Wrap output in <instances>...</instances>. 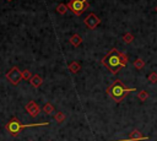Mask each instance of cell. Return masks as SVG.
Returning <instances> with one entry per match:
<instances>
[{
  "mask_svg": "<svg viewBox=\"0 0 157 141\" xmlns=\"http://www.w3.org/2000/svg\"><path fill=\"white\" fill-rule=\"evenodd\" d=\"M47 125H49L48 121H45V123H36V124H22L16 116H12V118L9 120V123L6 124V131H7L12 137H16V136H18V135L22 132V130H23L25 128L47 126Z\"/></svg>",
  "mask_w": 157,
  "mask_h": 141,
  "instance_id": "3957f363",
  "label": "cell"
},
{
  "mask_svg": "<svg viewBox=\"0 0 157 141\" xmlns=\"http://www.w3.org/2000/svg\"><path fill=\"white\" fill-rule=\"evenodd\" d=\"M88 6H90L88 0H70L67 2V9L75 15L83 13V11H86Z\"/></svg>",
  "mask_w": 157,
  "mask_h": 141,
  "instance_id": "277c9868",
  "label": "cell"
},
{
  "mask_svg": "<svg viewBox=\"0 0 157 141\" xmlns=\"http://www.w3.org/2000/svg\"><path fill=\"white\" fill-rule=\"evenodd\" d=\"M148 137L147 136H144L141 131H139L137 129L132 130L130 134H129V140L130 141H137V140H147Z\"/></svg>",
  "mask_w": 157,
  "mask_h": 141,
  "instance_id": "ba28073f",
  "label": "cell"
},
{
  "mask_svg": "<svg viewBox=\"0 0 157 141\" xmlns=\"http://www.w3.org/2000/svg\"><path fill=\"white\" fill-rule=\"evenodd\" d=\"M134 40V36H132V33H125L124 36H123V42L124 43H131Z\"/></svg>",
  "mask_w": 157,
  "mask_h": 141,
  "instance_id": "e0dca14e",
  "label": "cell"
},
{
  "mask_svg": "<svg viewBox=\"0 0 157 141\" xmlns=\"http://www.w3.org/2000/svg\"><path fill=\"white\" fill-rule=\"evenodd\" d=\"M25 109H26V112L31 115V116H33V118H36L38 114H39V112H40V108H39V105L34 102V101H29L27 104H26V107H25Z\"/></svg>",
  "mask_w": 157,
  "mask_h": 141,
  "instance_id": "52a82bcc",
  "label": "cell"
},
{
  "mask_svg": "<svg viewBox=\"0 0 157 141\" xmlns=\"http://www.w3.org/2000/svg\"><path fill=\"white\" fill-rule=\"evenodd\" d=\"M156 11H157V6H156Z\"/></svg>",
  "mask_w": 157,
  "mask_h": 141,
  "instance_id": "ffe728a7",
  "label": "cell"
},
{
  "mask_svg": "<svg viewBox=\"0 0 157 141\" xmlns=\"http://www.w3.org/2000/svg\"><path fill=\"white\" fill-rule=\"evenodd\" d=\"M134 91H136V88H129V87H126L124 83H123V81H120V80H115L108 88H107V94L114 101V102H117V103H120L130 92H134Z\"/></svg>",
  "mask_w": 157,
  "mask_h": 141,
  "instance_id": "7a4b0ae2",
  "label": "cell"
},
{
  "mask_svg": "<svg viewBox=\"0 0 157 141\" xmlns=\"http://www.w3.org/2000/svg\"><path fill=\"white\" fill-rule=\"evenodd\" d=\"M55 10H56V12H58V13H60V15H65V13H66V11L69 10V9H67V4H63V2H61V4H59V5L56 6V9H55Z\"/></svg>",
  "mask_w": 157,
  "mask_h": 141,
  "instance_id": "7c38bea8",
  "label": "cell"
},
{
  "mask_svg": "<svg viewBox=\"0 0 157 141\" xmlns=\"http://www.w3.org/2000/svg\"><path fill=\"white\" fill-rule=\"evenodd\" d=\"M69 42H70L71 45H74V47H78V45H81V43H82V37H81L80 34L75 33V34L71 36V38L69 39Z\"/></svg>",
  "mask_w": 157,
  "mask_h": 141,
  "instance_id": "30bf717a",
  "label": "cell"
},
{
  "mask_svg": "<svg viewBox=\"0 0 157 141\" xmlns=\"http://www.w3.org/2000/svg\"><path fill=\"white\" fill-rule=\"evenodd\" d=\"M32 76H33V74H31L29 70H23V71H22V78H23V80L29 81V80L32 78Z\"/></svg>",
  "mask_w": 157,
  "mask_h": 141,
  "instance_id": "ac0fdd59",
  "label": "cell"
},
{
  "mask_svg": "<svg viewBox=\"0 0 157 141\" xmlns=\"http://www.w3.org/2000/svg\"><path fill=\"white\" fill-rule=\"evenodd\" d=\"M29 83H31L32 87L38 88V87L42 86V83H43V78H42V76H39L38 74H33L32 78L29 80Z\"/></svg>",
  "mask_w": 157,
  "mask_h": 141,
  "instance_id": "9c48e42d",
  "label": "cell"
},
{
  "mask_svg": "<svg viewBox=\"0 0 157 141\" xmlns=\"http://www.w3.org/2000/svg\"><path fill=\"white\" fill-rule=\"evenodd\" d=\"M102 65H104L113 75L118 74L119 70L128 64V55L119 51L117 48L110 49L101 60Z\"/></svg>",
  "mask_w": 157,
  "mask_h": 141,
  "instance_id": "6da1fadb",
  "label": "cell"
},
{
  "mask_svg": "<svg viewBox=\"0 0 157 141\" xmlns=\"http://www.w3.org/2000/svg\"><path fill=\"white\" fill-rule=\"evenodd\" d=\"M6 78H7V81H9L11 85L17 86V85L20 83V81L23 80V78H22V71H20L17 66H12V67L6 72Z\"/></svg>",
  "mask_w": 157,
  "mask_h": 141,
  "instance_id": "5b68a950",
  "label": "cell"
},
{
  "mask_svg": "<svg viewBox=\"0 0 157 141\" xmlns=\"http://www.w3.org/2000/svg\"><path fill=\"white\" fill-rule=\"evenodd\" d=\"M67 67H69V70H70L72 74H77V72L81 70V64H80L78 61H71Z\"/></svg>",
  "mask_w": 157,
  "mask_h": 141,
  "instance_id": "8fae6325",
  "label": "cell"
},
{
  "mask_svg": "<svg viewBox=\"0 0 157 141\" xmlns=\"http://www.w3.org/2000/svg\"><path fill=\"white\" fill-rule=\"evenodd\" d=\"M137 98L141 101V102H145L147 98H148V92L145 91V90H141L137 92Z\"/></svg>",
  "mask_w": 157,
  "mask_h": 141,
  "instance_id": "4fadbf2b",
  "label": "cell"
},
{
  "mask_svg": "<svg viewBox=\"0 0 157 141\" xmlns=\"http://www.w3.org/2000/svg\"><path fill=\"white\" fill-rule=\"evenodd\" d=\"M83 23H85V26H86L88 29H94V28L101 23V18H99L96 13L91 12V13H88V15L85 17Z\"/></svg>",
  "mask_w": 157,
  "mask_h": 141,
  "instance_id": "8992f818",
  "label": "cell"
},
{
  "mask_svg": "<svg viewBox=\"0 0 157 141\" xmlns=\"http://www.w3.org/2000/svg\"><path fill=\"white\" fill-rule=\"evenodd\" d=\"M65 118H66V115L63 113V112H58L55 115H54V120L56 121V123H63L64 120H65Z\"/></svg>",
  "mask_w": 157,
  "mask_h": 141,
  "instance_id": "5bb4252c",
  "label": "cell"
},
{
  "mask_svg": "<svg viewBox=\"0 0 157 141\" xmlns=\"http://www.w3.org/2000/svg\"><path fill=\"white\" fill-rule=\"evenodd\" d=\"M7 1H11V0H7Z\"/></svg>",
  "mask_w": 157,
  "mask_h": 141,
  "instance_id": "44dd1931",
  "label": "cell"
},
{
  "mask_svg": "<svg viewBox=\"0 0 157 141\" xmlns=\"http://www.w3.org/2000/svg\"><path fill=\"white\" fill-rule=\"evenodd\" d=\"M43 110H44V113H45V114H52V113L54 112V107H53V104H52V103L47 102V103L44 104V107H43Z\"/></svg>",
  "mask_w": 157,
  "mask_h": 141,
  "instance_id": "9a60e30c",
  "label": "cell"
},
{
  "mask_svg": "<svg viewBox=\"0 0 157 141\" xmlns=\"http://www.w3.org/2000/svg\"><path fill=\"white\" fill-rule=\"evenodd\" d=\"M147 80L151 82V83H157V72H155V71H152L150 75H148V77H147Z\"/></svg>",
  "mask_w": 157,
  "mask_h": 141,
  "instance_id": "d6986e66",
  "label": "cell"
},
{
  "mask_svg": "<svg viewBox=\"0 0 157 141\" xmlns=\"http://www.w3.org/2000/svg\"><path fill=\"white\" fill-rule=\"evenodd\" d=\"M134 66L137 69V70H141L144 66H145V61L142 60V59H140V58H137L135 61H134Z\"/></svg>",
  "mask_w": 157,
  "mask_h": 141,
  "instance_id": "2e32d148",
  "label": "cell"
}]
</instances>
